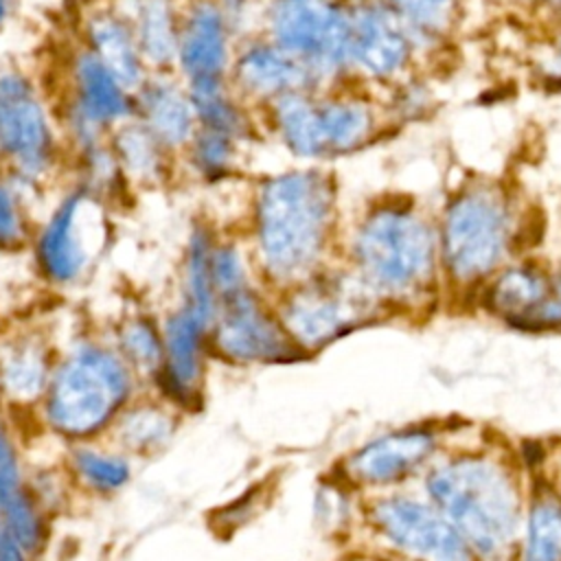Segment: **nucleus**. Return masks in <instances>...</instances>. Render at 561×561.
<instances>
[{"label": "nucleus", "mask_w": 561, "mask_h": 561, "mask_svg": "<svg viewBox=\"0 0 561 561\" xmlns=\"http://www.w3.org/2000/svg\"><path fill=\"white\" fill-rule=\"evenodd\" d=\"M342 263L390 318H425L443 302L436 217L412 197L370 202L342 239Z\"/></svg>", "instance_id": "1"}, {"label": "nucleus", "mask_w": 561, "mask_h": 561, "mask_svg": "<svg viewBox=\"0 0 561 561\" xmlns=\"http://www.w3.org/2000/svg\"><path fill=\"white\" fill-rule=\"evenodd\" d=\"M252 226L259 267L274 294L342 261L337 184L318 164L265 178Z\"/></svg>", "instance_id": "2"}, {"label": "nucleus", "mask_w": 561, "mask_h": 561, "mask_svg": "<svg viewBox=\"0 0 561 561\" xmlns=\"http://www.w3.org/2000/svg\"><path fill=\"white\" fill-rule=\"evenodd\" d=\"M526 480L519 460L506 447H443L423 471V491L478 561H515Z\"/></svg>", "instance_id": "3"}, {"label": "nucleus", "mask_w": 561, "mask_h": 561, "mask_svg": "<svg viewBox=\"0 0 561 561\" xmlns=\"http://www.w3.org/2000/svg\"><path fill=\"white\" fill-rule=\"evenodd\" d=\"M443 302L473 305L478 291L522 256L526 219L497 180L473 178L449 193L436 215Z\"/></svg>", "instance_id": "4"}, {"label": "nucleus", "mask_w": 561, "mask_h": 561, "mask_svg": "<svg viewBox=\"0 0 561 561\" xmlns=\"http://www.w3.org/2000/svg\"><path fill=\"white\" fill-rule=\"evenodd\" d=\"M265 114L280 147L309 164L357 153L390 125L381 101L355 81L285 94Z\"/></svg>", "instance_id": "5"}, {"label": "nucleus", "mask_w": 561, "mask_h": 561, "mask_svg": "<svg viewBox=\"0 0 561 561\" xmlns=\"http://www.w3.org/2000/svg\"><path fill=\"white\" fill-rule=\"evenodd\" d=\"M276 313L305 357L355 329L383 322L377 300L340 261L337 265L274 294Z\"/></svg>", "instance_id": "6"}, {"label": "nucleus", "mask_w": 561, "mask_h": 561, "mask_svg": "<svg viewBox=\"0 0 561 561\" xmlns=\"http://www.w3.org/2000/svg\"><path fill=\"white\" fill-rule=\"evenodd\" d=\"M263 35L296 57L320 88L351 81L348 0H265Z\"/></svg>", "instance_id": "7"}, {"label": "nucleus", "mask_w": 561, "mask_h": 561, "mask_svg": "<svg viewBox=\"0 0 561 561\" xmlns=\"http://www.w3.org/2000/svg\"><path fill=\"white\" fill-rule=\"evenodd\" d=\"M379 552L399 561H478L449 519L423 495L379 491L359 506Z\"/></svg>", "instance_id": "8"}, {"label": "nucleus", "mask_w": 561, "mask_h": 561, "mask_svg": "<svg viewBox=\"0 0 561 561\" xmlns=\"http://www.w3.org/2000/svg\"><path fill=\"white\" fill-rule=\"evenodd\" d=\"M210 329L217 351L239 364L307 359L285 331L272 298H265L252 283L217 294Z\"/></svg>", "instance_id": "9"}, {"label": "nucleus", "mask_w": 561, "mask_h": 561, "mask_svg": "<svg viewBox=\"0 0 561 561\" xmlns=\"http://www.w3.org/2000/svg\"><path fill=\"white\" fill-rule=\"evenodd\" d=\"M443 434L434 423L386 432L348 451L333 467V480L353 493L390 491L430 467L443 451Z\"/></svg>", "instance_id": "10"}, {"label": "nucleus", "mask_w": 561, "mask_h": 561, "mask_svg": "<svg viewBox=\"0 0 561 561\" xmlns=\"http://www.w3.org/2000/svg\"><path fill=\"white\" fill-rule=\"evenodd\" d=\"M473 305L511 329L561 333V278L557 267L530 254L504 265Z\"/></svg>", "instance_id": "11"}, {"label": "nucleus", "mask_w": 561, "mask_h": 561, "mask_svg": "<svg viewBox=\"0 0 561 561\" xmlns=\"http://www.w3.org/2000/svg\"><path fill=\"white\" fill-rule=\"evenodd\" d=\"M421 50L405 24L377 0H348V75L362 85H392L414 72Z\"/></svg>", "instance_id": "12"}, {"label": "nucleus", "mask_w": 561, "mask_h": 561, "mask_svg": "<svg viewBox=\"0 0 561 561\" xmlns=\"http://www.w3.org/2000/svg\"><path fill=\"white\" fill-rule=\"evenodd\" d=\"M125 388V373L114 357L85 351L57 375L50 397V419L64 432H92L112 414Z\"/></svg>", "instance_id": "13"}, {"label": "nucleus", "mask_w": 561, "mask_h": 561, "mask_svg": "<svg viewBox=\"0 0 561 561\" xmlns=\"http://www.w3.org/2000/svg\"><path fill=\"white\" fill-rule=\"evenodd\" d=\"M232 79L243 96L259 105H270L298 90L320 88L313 75L296 57L265 35L250 39L239 50L232 64Z\"/></svg>", "instance_id": "14"}, {"label": "nucleus", "mask_w": 561, "mask_h": 561, "mask_svg": "<svg viewBox=\"0 0 561 561\" xmlns=\"http://www.w3.org/2000/svg\"><path fill=\"white\" fill-rule=\"evenodd\" d=\"M0 147L31 171L46 164L50 149L42 107L26 81L13 75L0 79Z\"/></svg>", "instance_id": "15"}, {"label": "nucleus", "mask_w": 561, "mask_h": 561, "mask_svg": "<svg viewBox=\"0 0 561 561\" xmlns=\"http://www.w3.org/2000/svg\"><path fill=\"white\" fill-rule=\"evenodd\" d=\"M230 26L219 4L204 0L191 11L178 39V55L191 81L224 79L228 70Z\"/></svg>", "instance_id": "16"}, {"label": "nucleus", "mask_w": 561, "mask_h": 561, "mask_svg": "<svg viewBox=\"0 0 561 561\" xmlns=\"http://www.w3.org/2000/svg\"><path fill=\"white\" fill-rule=\"evenodd\" d=\"M515 561H561V497L548 476L528 482Z\"/></svg>", "instance_id": "17"}, {"label": "nucleus", "mask_w": 561, "mask_h": 561, "mask_svg": "<svg viewBox=\"0 0 561 561\" xmlns=\"http://www.w3.org/2000/svg\"><path fill=\"white\" fill-rule=\"evenodd\" d=\"M412 33L421 55L438 48L460 20L465 0H377Z\"/></svg>", "instance_id": "18"}, {"label": "nucleus", "mask_w": 561, "mask_h": 561, "mask_svg": "<svg viewBox=\"0 0 561 561\" xmlns=\"http://www.w3.org/2000/svg\"><path fill=\"white\" fill-rule=\"evenodd\" d=\"M191 105L202 127L243 140L252 131L245 110L230 96L224 79L191 81Z\"/></svg>", "instance_id": "19"}, {"label": "nucleus", "mask_w": 561, "mask_h": 561, "mask_svg": "<svg viewBox=\"0 0 561 561\" xmlns=\"http://www.w3.org/2000/svg\"><path fill=\"white\" fill-rule=\"evenodd\" d=\"M145 114L151 134L164 145H182L193 136V105L180 90L167 83H156L147 88Z\"/></svg>", "instance_id": "20"}, {"label": "nucleus", "mask_w": 561, "mask_h": 561, "mask_svg": "<svg viewBox=\"0 0 561 561\" xmlns=\"http://www.w3.org/2000/svg\"><path fill=\"white\" fill-rule=\"evenodd\" d=\"M77 210H79V197L68 199L53 221L48 224L44 237H42V261L50 276L66 280L72 278L81 263H83V250L77 234Z\"/></svg>", "instance_id": "21"}, {"label": "nucleus", "mask_w": 561, "mask_h": 561, "mask_svg": "<svg viewBox=\"0 0 561 561\" xmlns=\"http://www.w3.org/2000/svg\"><path fill=\"white\" fill-rule=\"evenodd\" d=\"M208 327L186 307L167 327L169 373L180 390H191L202 368V335Z\"/></svg>", "instance_id": "22"}, {"label": "nucleus", "mask_w": 561, "mask_h": 561, "mask_svg": "<svg viewBox=\"0 0 561 561\" xmlns=\"http://www.w3.org/2000/svg\"><path fill=\"white\" fill-rule=\"evenodd\" d=\"M77 70L81 103L90 118L110 121L127 112V103L116 77L96 57H81Z\"/></svg>", "instance_id": "23"}, {"label": "nucleus", "mask_w": 561, "mask_h": 561, "mask_svg": "<svg viewBox=\"0 0 561 561\" xmlns=\"http://www.w3.org/2000/svg\"><path fill=\"white\" fill-rule=\"evenodd\" d=\"M92 39L99 50V61L116 77V81L134 83L140 66L127 31L112 18H99L92 24Z\"/></svg>", "instance_id": "24"}, {"label": "nucleus", "mask_w": 561, "mask_h": 561, "mask_svg": "<svg viewBox=\"0 0 561 561\" xmlns=\"http://www.w3.org/2000/svg\"><path fill=\"white\" fill-rule=\"evenodd\" d=\"M138 33L149 59L164 64L178 53L173 9L169 0H142L138 11Z\"/></svg>", "instance_id": "25"}, {"label": "nucleus", "mask_w": 561, "mask_h": 561, "mask_svg": "<svg viewBox=\"0 0 561 561\" xmlns=\"http://www.w3.org/2000/svg\"><path fill=\"white\" fill-rule=\"evenodd\" d=\"M381 105L390 125H403L430 114L434 96L430 85L412 72L388 85V99Z\"/></svg>", "instance_id": "26"}, {"label": "nucleus", "mask_w": 561, "mask_h": 561, "mask_svg": "<svg viewBox=\"0 0 561 561\" xmlns=\"http://www.w3.org/2000/svg\"><path fill=\"white\" fill-rule=\"evenodd\" d=\"M193 140V158L202 173L217 178L226 175L234 167L239 138L202 127Z\"/></svg>", "instance_id": "27"}, {"label": "nucleus", "mask_w": 561, "mask_h": 561, "mask_svg": "<svg viewBox=\"0 0 561 561\" xmlns=\"http://www.w3.org/2000/svg\"><path fill=\"white\" fill-rule=\"evenodd\" d=\"M118 149L127 164L140 173L153 171L158 164V147H156V136L147 134L142 129H125L118 138Z\"/></svg>", "instance_id": "28"}, {"label": "nucleus", "mask_w": 561, "mask_h": 561, "mask_svg": "<svg viewBox=\"0 0 561 561\" xmlns=\"http://www.w3.org/2000/svg\"><path fill=\"white\" fill-rule=\"evenodd\" d=\"M42 375H44L42 362L31 351H24V353H18L15 357H11L4 368L7 386L20 394L35 392L42 383Z\"/></svg>", "instance_id": "29"}, {"label": "nucleus", "mask_w": 561, "mask_h": 561, "mask_svg": "<svg viewBox=\"0 0 561 561\" xmlns=\"http://www.w3.org/2000/svg\"><path fill=\"white\" fill-rule=\"evenodd\" d=\"M79 467L81 471L99 486H118L127 480V467L121 460L101 458L94 454H79Z\"/></svg>", "instance_id": "30"}, {"label": "nucleus", "mask_w": 561, "mask_h": 561, "mask_svg": "<svg viewBox=\"0 0 561 561\" xmlns=\"http://www.w3.org/2000/svg\"><path fill=\"white\" fill-rule=\"evenodd\" d=\"M541 70L561 83V20H557L554 33L548 37L543 46V59H541Z\"/></svg>", "instance_id": "31"}, {"label": "nucleus", "mask_w": 561, "mask_h": 561, "mask_svg": "<svg viewBox=\"0 0 561 561\" xmlns=\"http://www.w3.org/2000/svg\"><path fill=\"white\" fill-rule=\"evenodd\" d=\"M252 7H254V0H224V7H219V9H221L228 26L234 28L248 20V15L252 13Z\"/></svg>", "instance_id": "32"}, {"label": "nucleus", "mask_w": 561, "mask_h": 561, "mask_svg": "<svg viewBox=\"0 0 561 561\" xmlns=\"http://www.w3.org/2000/svg\"><path fill=\"white\" fill-rule=\"evenodd\" d=\"M15 234V210L11 197L0 188V243Z\"/></svg>", "instance_id": "33"}, {"label": "nucleus", "mask_w": 561, "mask_h": 561, "mask_svg": "<svg viewBox=\"0 0 561 561\" xmlns=\"http://www.w3.org/2000/svg\"><path fill=\"white\" fill-rule=\"evenodd\" d=\"M129 344L138 351L140 357H153L156 355V342H153V335L149 331H145L142 327L140 329H134V333L129 335Z\"/></svg>", "instance_id": "34"}, {"label": "nucleus", "mask_w": 561, "mask_h": 561, "mask_svg": "<svg viewBox=\"0 0 561 561\" xmlns=\"http://www.w3.org/2000/svg\"><path fill=\"white\" fill-rule=\"evenodd\" d=\"M0 561H24L18 541L9 530H0Z\"/></svg>", "instance_id": "35"}, {"label": "nucleus", "mask_w": 561, "mask_h": 561, "mask_svg": "<svg viewBox=\"0 0 561 561\" xmlns=\"http://www.w3.org/2000/svg\"><path fill=\"white\" fill-rule=\"evenodd\" d=\"M342 561H399V559L383 554L379 550H357V552H348Z\"/></svg>", "instance_id": "36"}, {"label": "nucleus", "mask_w": 561, "mask_h": 561, "mask_svg": "<svg viewBox=\"0 0 561 561\" xmlns=\"http://www.w3.org/2000/svg\"><path fill=\"white\" fill-rule=\"evenodd\" d=\"M554 20H561V0H537Z\"/></svg>", "instance_id": "37"}, {"label": "nucleus", "mask_w": 561, "mask_h": 561, "mask_svg": "<svg viewBox=\"0 0 561 561\" xmlns=\"http://www.w3.org/2000/svg\"><path fill=\"white\" fill-rule=\"evenodd\" d=\"M550 482H552V486L557 489V493H559V497H561V465L557 467V471L552 473V478H548Z\"/></svg>", "instance_id": "38"}, {"label": "nucleus", "mask_w": 561, "mask_h": 561, "mask_svg": "<svg viewBox=\"0 0 561 561\" xmlns=\"http://www.w3.org/2000/svg\"><path fill=\"white\" fill-rule=\"evenodd\" d=\"M4 11H7V0H0V20L4 18Z\"/></svg>", "instance_id": "39"}, {"label": "nucleus", "mask_w": 561, "mask_h": 561, "mask_svg": "<svg viewBox=\"0 0 561 561\" xmlns=\"http://www.w3.org/2000/svg\"><path fill=\"white\" fill-rule=\"evenodd\" d=\"M557 274H559V278H561V261H559V265H557Z\"/></svg>", "instance_id": "40"}]
</instances>
